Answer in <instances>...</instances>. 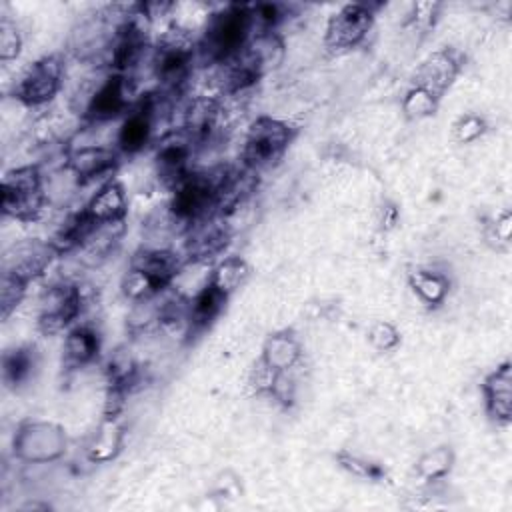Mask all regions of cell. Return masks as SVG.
<instances>
[{
	"mask_svg": "<svg viewBox=\"0 0 512 512\" xmlns=\"http://www.w3.org/2000/svg\"><path fill=\"white\" fill-rule=\"evenodd\" d=\"M368 338H370V344L376 348V350H392L398 342H400V334L398 330L390 324V322H376L370 332H368Z\"/></svg>",
	"mask_w": 512,
	"mask_h": 512,
	"instance_id": "obj_26",
	"label": "cell"
},
{
	"mask_svg": "<svg viewBox=\"0 0 512 512\" xmlns=\"http://www.w3.org/2000/svg\"><path fill=\"white\" fill-rule=\"evenodd\" d=\"M292 140V128L286 122L262 116L252 122L248 128L244 148H242V162L244 168L256 172L260 168L272 166L278 162Z\"/></svg>",
	"mask_w": 512,
	"mask_h": 512,
	"instance_id": "obj_3",
	"label": "cell"
},
{
	"mask_svg": "<svg viewBox=\"0 0 512 512\" xmlns=\"http://www.w3.org/2000/svg\"><path fill=\"white\" fill-rule=\"evenodd\" d=\"M372 8L368 4H346L326 26V46L332 50H348L364 40L372 26Z\"/></svg>",
	"mask_w": 512,
	"mask_h": 512,
	"instance_id": "obj_8",
	"label": "cell"
},
{
	"mask_svg": "<svg viewBox=\"0 0 512 512\" xmlns=\"http://www.w3.org/2000/svg\"><path fill=\"white\" fill-rule=\"evenodd\" d=\"M194 140L184 130L178 128L174 132H168L162 140H158L156 146V172L158 178L172 190H176L190 174V162L194 154Z\"/></svg>",
	"mask_w": 512,
	"mask_h": 512,
	"instance_id": "obj_6",
	"label": "cell"
},
{
	"mask_svg": "<svg viewBox=\"0 0 512 512\" xmlns=\"http://www.w3.org/2000/svg\"><path fill=\"white\" fill-rule=\"evenodd\" d=\"M460 70V58L454 50H438L434 54H430L422 66L416 72V80L414 86H420L428 92H432L434 96H442V92L452 84V80L456 78Z\"/></svg>",
	"mask_w": 512,
	"mask_h": 512,
	"instance_id": "obj_11",
	"label": "cell"
},
{
	"mask_svg": "<svg viewBox=\"0 0 512 512\" xmlns=\"http://www.w3.org/2000/svg\"><path fill=\"white\" fill-rule=\"evenodd\" d=\"M120 438H122V432H120V428L116 426L114 420H110L108 424H104L102 430L98 432V436L94 438V442H92L90 448H88L90 460H94V462L110 460V458L118 452Z\"/></svg>",
	"mask_w": 512,
	"mask_h": 512,
	"instance_id": "obj_22",
	"label": "cell"
},
{
	"mask_svg": "<svg viewBox=\"0 0 512 512\" xmlns=\"http://www.w3.org/2000/svg\"><path fill=\"white\" fill-rule=\"evenodd\" d=\"M482 132H484V120L474 114L460 118V122L456 124V138L460 142H472L478 136H482Z\"/></svg>",
	"mask_w": 512,
	"mask_h": 512,
	"instance_id": "obj_28",
	"label": "cell"
},
{
	"mask_svg": "<svg viewBox=\"0 0 512 512\" xmlns=\"http://www.w3.org/2000/svg\"><path fill=\"white\" fill-rule=\"evenodd\" d=\"M510 224H512V216H510V212H504V214H502V218H498V220H496L494 234H496V238H498V240L508 242V238H510Z\"/></svg>",
	"mask_w": 512,
	"mask_h": 512,
	"instance_id": "obj_31",
	"label": "cell"
},
{
	"mask_svg": "<svg viewBox=\"0 0 512 512\" xmlns=\"http://www.w3.org/2000/svg\"><path fill=\"white\" fill-rule=\"evenodd\" d=\"M226 294L208 282L192 300L188 308V328L190 332H200L220 314L226 304Z\"/></svg>",
	"mask_w": 512,
	"mask_h": 512,
	"instance_id": "obj_18",
	"label": "cell"
},
{
	"mask_svg": "<svg viewBox=\"0 0 512 512\" xmlns=\"http://www.w3.org/2000/svg\"><path fill=\"white\" fill-rule=\"evenodd\" d=\"M62 74V58L56 54L44 56L26 68L14 86V96L28 106H42L60 90Z\"/></svg>",
	"mask_w": 512,
	"mask_h": 512,
	"instance_id": "obj_5",
	"label": "cell"
},
{
	"mask_svg": "<svg viewBox=\"0 0 512 512\" xmlns=\"http://www.w3.org/2000/svg\"><path fill=\"white\" fill-rule=\"evenodd\" d=\"M436 10H438V4H432V2H420L414 6V24L420 28V30H428L432 24H434V16H436Z\"/></svg>",
	"mask_w": 512,
	"mask_h": 512,
	"instance_id": "obj_30",
	"label": "cell"
},
{
	"mask_svg": "<svg viewBox=\"0 0 512 512\" xmlns=\"http://www.w3.org/2000/svg\"><path fill=\"white\" fill-rule=\"evenodd\" d=\"M300 354H302V348L294 332L282 330L268 336V340L264 342L260 360L274 372H288L300 360Z\"/></svg>",
	"mask_w": 512,
	"mask_h": 512,
	"instance_id": "obj_16",
	"label": "cell"
},
{
	"mask_svg": "<svg viewBox=\"0 0 512 512\" xmlns=\"http://www.w3.org/2000/svg\"><path fill=\"white\" fill-rule=\"evenodd\" d=\"M128 96L130 90L126 76L110 72L96 88L88 92L82 112L92 122L112 120L128 108Z\"/></svg>",
	"mask_w": 512,
	"mask_h": 512,
	"instance_id": "obj_9",
	"label": "cell"
},
{
	"mask_svg": "<svg viewBox=\"0 0 512 512\" xmlns=\"http://www.w3.org/2000/svg\"><path fill=\"white\" fill-rule=\"evenodd\" d=\"M408 280H410L412 290L420 296V300L430 306L442 304L448 294V288H450L448 278L434 270H414V272H410Z\"/></svg>",
	"mask_w": 512,
	"mask_h": 512,
	"instance_id": "obj_19",
	"label": "cell"
},
{
	"mask_svg": "<svg viewBox=\"0 0 512 512\" xmlns=\"http://www.w3.org/2000/svg\"><path fill=\"white\" fill-rule=\"evenodd\" d=\"M248 276V266L242 258L238 256H228L224 258L212 272L210 280L218 290H222L226 296H230Z\"/></svg>",
	"mask_w": 512,
	"mask_h": 512,
	"instance_id": "obj_20",
	"label": "cell"
},
{
	"mask_svg": "<svg viewBox=\"0 0 512 512\" xmlns=\"http://www.w3.org/2000/svg\"><path fill=\"white\" fill-rule=\"evenodd\" d=\"M84 212L94 224H116L122 222L126 214V194L120 184L106 182L88 200Z\"/></svg>",
	"mask_w": 512,
	"mask_h": 512,
	"instance_id": "obj_13",
	"label": "cell"
},
{
	"mask_svg": "<svg viewBox=\"0 0 512 512\" xmlns=\"http://www.w3.org/2000/svg\"><path fill=\"white\" fill-rule=\"evenodd\" d=\"M34 370V350L14 348L2 358V376L8 386H18L28 380Z\"/></svg>",
	"mask_w": 512,
	"mask_h": 512,
	"instance_id": "obj_21",
	"label": "cell"
},
{
	"mask_svg": "<svg viewBox=\"0 0 512 512\" xmlns=\"http://www.w3.org/2000/svg\"><path fill=\"white\" fill-rule=\"evenodd\" d=\"M338 460H340V464H342L346 470H350V472L356 474V476H370V478H378V476H380V468H376V466H372V464H366V462H362V460H358V458H354V456L340 454Z\"/></svg>",
	"mask_w": 512,
	"mask_h": 512,
	"instance_id": "obj_29",
	"label": "cell"
},
{
	"mask_svg": "<svg viewBox=\"0 0 512 512\" xmlns=\"http://www.w3.org/2000/svg\"><path fill=\"white\" fill-rule=\"evenodd\" d=\"M152 122H154V116L152 112L148 110V106L142 104L132 110L120 124V130H118V136H116V144L118 148L124 152V154H134L138 150H142L148 142H150V136H152Z\"/></svg>",
	"mask_w": 512,
	"mask_h": 512,
	"instance_id": "obj_15",
	"label": "cell"
},
{
	"mask_svg": "<svg viewBox=\"0 0 512 512\" xmlns=\"http://www.w3.org/2000/svg\"><path fill=\"white\" fill-rule=\"evenodd\" d=\"M56 248L52 242L42 240H26L12 246V250L4 256V272L14 274L26 282L40 276L46 266L56 256Z\"/></svg>",
	"mask_w": 512,
	"mask_h": 512,
	"instance_id": "obj_10",
	"label": "cell"
},
{
	"mask_svg": "<svg viewBox=\"0 0 512 512\" xmlns=\"http://www.w3.org/2000/svg\"><path fill=\"white\" fill-rule=\"evenodd\" d=\"M114 164L116 154L110 148L96 144L82 146L68 156V168L78 176L82 184L108 174L114 168Z\"/></svg>",
	"mask_w": 512,
	"mask_h": 512,
	"instance_id": "obj_14",
	"label": "cell"
},
{
	"mask_svg": "<svg viewBox=\"0 0 512 512\" xmlns=\"http://www.w3.org/2000/svg\"><path fill=\"white\" fill-rule=\"evenodd\" d=\"M100 340L92 326L78 324L68 330L64 340V362L68 368H80L98 356Z\"/></svg>",
	"mask_w": 512,
	"mask_h": 512,
	"instance_id": "obj_17",
	"label": "cell"
},
{
	"mask_svg": "<svg viewBox=\"0 0 512 512\" xmlns=\"http://www.w3.org/2000/svg\"><path fill=\"white\" fill-rule=\"evenodd\" d=\"M250 34V6L230 4L208 18L198 48L210 64H220L238 54L250 42Z\"/></svg>",
	"mask_w": 512,
	"mask_h": 512,
	"instance_id": "obj_1",
	"label": "cell"
},
{
	"mask_svg": "<svg viewBox=\"0 0 512 512\" xmlns=\"http://www.w3.org/2000/svg\"><path fill=\"white\" fill-rule=\"evenodd\" d=\"M66 448L64 432L48 422H26L14 436V454L26 462H48Z\"/></svg>",
	"mask_w": 512,
	"mask_h": 512,
	"instance_id": "obj_7",
	"label": "cell"
},
{
	"mask_svg": "<svg viewBox=\"0 0 512 512\" xmlns=\"http://www.w3.org/2000/svg\"><path fill=\"white\" fill-rule=\"evenodd\" d=\"M436 106H438V96H434L432 92H428L420 86H414L412 90H408V94L402 102V108L408 118H426V116L434 114Z\"/></svg>",
	"mask_w": 512,
	"mask_h": 512,
	"instance_id": "obj_23",
	"label": "cell"
},
{
	"mask_svg": "<svg viewBox=\"0 0 512 512\" xmlns=\"http://www.w3.org/2000/svg\"><path fill=\"white\" fill-rule=\"evenodd\" d=\"M18 50H20V34L16 26L4 18L0 22V58L12 60L16 58Z\"/></svg>",
	"mask_w": 512,
	"mask_h": 512,
	"instance_id": "obj_27",
	"label": "cell"
},
{
	"mask_svg": "<svg viewBox=\"0 0 512 512\" xmlns=\"http://www.w3.org/2000/svg\"><path fill=\"white\" fill-rule=\"evenodd\" d=\"M86 298L78 284L62 282L46 288L40 298L38 328L44 334H56L74 322L84 306Z\"/></svg>",
	"mask_w": 512,
	"mask_h": 512,
	"instance_id": "obj_4",
	"label": "cell"
},
{
	"mask_svg": "<svg viewBox=\"0 0 512 512\" xmlns=\"http://www.w3.org/2000/svg\"><path fill=\"white\" fill-rule=\"evenodd\" d=\"M44 178L34 166L10 170L2 178V210L22 222L36 220L44 208Z\"/></svg>",
	"mask_w": 512,
	"mask_h": 512,
	"instance_id": "obj_2",
	"label": "cell"
},
{
	"mask_svg": "<svg viewBox=\"0 0 512 512\" xmlns=\"http://www.w3.org/2000/svg\"><path fill=\"white\" fill-rule=\"evenodd\" d=\"M484 396H486V410L488 414L500 422L508 424L512 416V374L510 364H502L496 368L484 382Z\"/></svg>",
	"mask_w": 512,
	"mask_h": 512,
	"instance_id": "obj_12",
	"label": "cell"
},
{
	"mask_svg": "<svg viewBox=\"0 0 512 512\" xmlns=\"http://www.w3.org/2000/svg\"><path fill=\"white\" fill-rule=\"evenodd\" d=\"M26 286L28 282L14 276V274H8V272H2V282H0V306H2V318L6 320L10 316V312L20 304V300L24 298V292H26Z\"/></svg>",
	"mask_w": 512,
	"mask_h": 512,
	"instance_id": "obj_24",
	"label": "cell"
},
{
	"mask_svg": "<svg viewBox=\"0 0 512 512\" xmlns=\"http://www.w3.org/2000/svg\"><path fill=\"white\" fill-rule=\"evenodd\" d=\"M452 466V452L448 448H436L420 458L418 474L426 480L442 478Z\"/></svg>",
	"mask_w": 512,
	"mask_h": 512,
	"instance_id": "obj_25",
	"label": "cell"
}]
</instances>
